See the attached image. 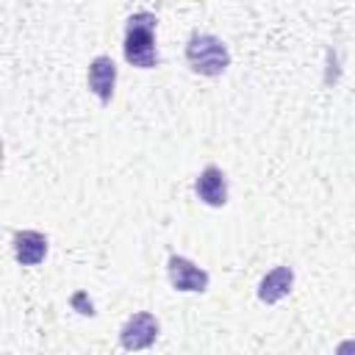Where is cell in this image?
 Listing matches in <instances>:
<instances>
[{"label": "cell", "instance_id": "cell-1", "mask_svg": "<svg viewBox=\"0 0 355 355\" xmlns=\"http://www.w3.org/2000/svg\"><path fill=\"white\" fill-rule=\"evenodd\" d=\"M155 28L158 19L153 11H136L125 22V39H122V53L130 67L139 69H153L158 67V44H155Z\"/></svg>", "mask_w": 355, "mask_h": 355}, {"label": "cell", "instance_id": "cell-2", "mask_svg": "<svg viewBox=\"0 0 355 355\" xmlns=\"http://www.w3.org/2000/svg\"><path fill=\"white\" fill-rule=\"evenodd\" d=\"M186 64L202 78H219L230 67V50L219 36L194 31L186 42Z\"/></svg>", "mask_w": 355, "mask_h": 355}, {"label": "cell", "instance_id": "cell-3", "mask_svg": "<svg viewBox=\"0 0 355 355\" xmlns=\"http://www.w3.org/2000/svg\"><path fill=\"white\" fill-rule=\"evenodd\" d=\"M158 338V319L150 313V311H136L125 319L122 330H119V344L128 349V352H139V349H147L153 347Z\"/></svg>", "mask_w": 355, "mask_h": 355}, {"label": "cell", "instance_id": "cell-4", "mask_svg": "<svg viewBox=\"0 0 355 355\" xmlns=\"http://www.w3.org/2000/svg\"><path fill=\"white\" fill-rule=\"evenodd\" d=\"M166 275L175 291H191V294H202L211 283L208 272L202 266H197L191 258L186 255H169L166 261Z\"/></svg>", "mask_w": 355, "mask_h": 355}, {"label": "cell", "instance_id": "cell-5", "mask_svg": "<svg viewBox=\"0 0 355 355\" xmlns=\"http://www.w3.org/2000/svg\"><path fill=\"white\" fill-rule=\"evenodd\" d=\"M86 86H89V92H92L103 105L111 103L114 86H116V64H114L111 55H94V58L89 61Z\"/></svg>", "mask_w": 355, "mask_h": 355}, {"label": "cell", "instance_id": "cell-6", "mask_svg": "<svg viewBox=\"0 0 355 355\" xmlns=\"http://www.w3.org/2000/svg\"><path fill=\"white\" fill-rule=\"evenodd\" d=\"M194 194L200 197V202L211 205V208H225L227 205V178L216 164H208L197 180H194Z\"/></svg>", "mask_w": 355, "mask_h": 355}, {"label": "cell", "instance_id": "cell-7", "mask_svg": "<svg viewBox=\"0 0 355 355\" xmlns=\"http://www.w3.org/2000/svg\"><path fill=\"white\" fill-rule=\"evenodd\" d=\"M47 236L39 233V230H17L14 239H11V250H14V258L17 263L22 266H39L47 255Z\"/></svg>", "mask_w": 355, "mask_h": 355}, {"label": "cell", "instance_id": "cell-8", "mask_svg": "<svg viewBox=\"0 0 355 355\" xmlns=\"http://www.w3.org/2000/svg\"><path fill=\"white\" fill-rule=\"evenodd\" d=\"M291 288H294V269L286 266V263H280V266L269 269V272L261 277V283H258V300H261L263 305H275V302H280L283 297H288Z\"/></svg>", "mask_w": 355, "mask_h": 355}, {"label": "cell", "instance_id": "cell-9", "mask_svg": "<svg viewBox=\"0 0 355 355\" xmlns=\"http://www.w3.org/2000/svg\"><path fill=\"white\" fill-rule=\"evenodd\" d=\"M69 302H72V308H78V313H83V316H94V308H92V302L86 300L83 291H75Z\"/></svg>", "mask_w": 355, "mask_h": 355}, {"label": "cell", "instance_id": "cell-10", "mask_svg": "<svg viewBox=\"0 0 355 355\" xmlns=\"http://www.w3.org/2000/svg\"><path fill=\"white\" fill-rule=\"evenodd\" d=\"M333 355H355V338H344V341H338L336 349H333Z\"/></svg>", "mask_w": 355, "mask_h": 355}]
</instances>
